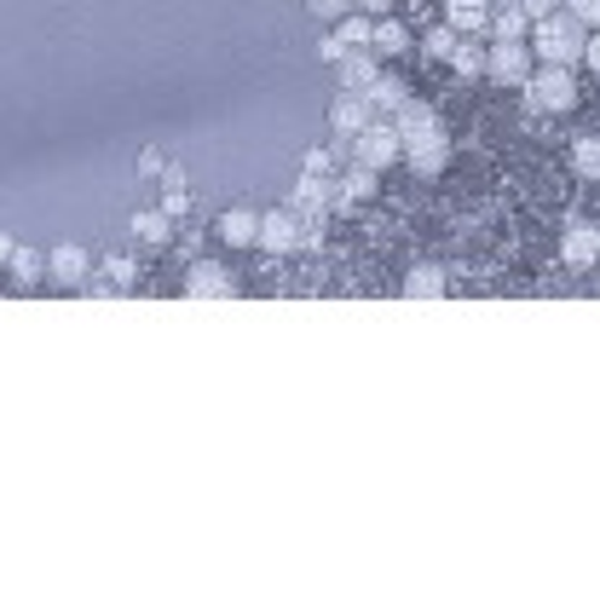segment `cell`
Listing matches in <instances>:
<instances>
[{"label": "cell", "instance_id": "d6986e66", "mask_svg": "<svg viewBox=\"0 0 600 600\" xmlns=\"http://www.w3.org/2000/svg\"><path fill=\"white\" fill-rule=\"evenodd\" d=\"M133 231H139V243H156L163 249L168 237H173V214L168 208H151V214H133Z\"/></svg>", "mask_w": 600, "mask_h": 600}, {"label": "cell", "instance_id": "44dd1931", "mask_svg": "<svg viewBox=\"0 0 600 600\" xmlns=\"http://www.w3.org/2000/svg\"><path fill=\"white\" fill-rule=\"evenodd\" d=\"M364 196H375V168H364V163H358V168L341 179V191H335V203H341V208H352V203H364Z\"/></svg>", "mask_w": 600, "mask_h": 600}, {"label": "cell", "instance_id": "ba28073f", "mask_svg": "<svg viewBox=\"0 0 600 600\" xmlns=\"http://www.w3.org/2000/svg\"><path fill=\"white\" fill-rule=\"evenodd\" d=\"M47 277H52V284H64V289H82L87 277H93L87 249H82V243H58V249L47 254Z\"/></svg>", "mask_w": 600, "mask_h": 600}, {"label": "cell", "instance_id": "7c38bea8", "mask_svg": "<svg viewBox=\"0 0 600 600\" xmlns=\"http://www.w3.org/2000/svg\"><path fill=\"white\" fill-rule=\"evenodd\" d=\"M445 24L456 35H491V0H445Z\"/></svg>", "mask_w": 600, "mask_h": 600}, {"label": "cell", "instance_id": "f1b7e54d", "mask_svg": "<svg viewBox=\"0 0 600 600\" xmlns=\"http://www.w3.org/2000/svg\"><path fill=\"white\" fill-rule=\"evenodd\" d=\"M566 12H572V17H584L589 29H600V0H566Z\"/></svg>", "mask_w": 600, "mask_h": 600}, {"label": "cell", "instance_id": "6da1fadb", "mask_svg": "<svg viewBox=\"0 0 600 600\" xmlns=\"http://www.w3.org/2000/svg\"><path fill=\"white\" fill-rule=\"evenodd\" d=\"M589 24L584 17H572V12H549V17H537L531 24V52L543 58V64H577L584 58V47H589V35H584Z\"/></svg>", "mask_w": 600, "mask_h": 600}, {"label": "cell", "instance_id": "cb8c5ba5", "mask_svg": "<svg viewBox=\"0 0 600 600\" xmlns=\"http://www.w3.org/2000/svg\"><path fill=\"white\" fill-rule=\"evenodd\" d=\"M572 168L584 173V179H600V139H595V133L572 145Z\"/></svg>", "mask_w": 600, "mask_h": 600}, {"label": "cell", "instance_id": "4dcf8cb0", "mask_svg": "<svg viewBox=\"0 0 600 600\" xmlns=\"http://www.w3.org/2000/svg\"><path fill=\"white\" fill-rule=\"evenodd\" d=\"M139 173H145V179H156V173H168V163H163V151H139Z\"/></svg>", "mask_w": 600, "mask_h": 600}, {"label": "cell", "instance_id": "7402d4cb", "mask_svg": "<svg viewBox=\"0 0 600 600\" xmlns=\"http://www.w3.org/2000/svg\"><path fill=\"white\" fill-rule=\"evenodd\" d=\"M451 70L456 75H485V47H473V35H463L456 52H451Z\"/></svg>", "mask_w": 600, "mask_h": 600}, {"label": "cell", "instance_id": "1f68e13d", "mask_svg": "<svg viewBox=\"0 0 600 600\" xmlns=\"http://www.w3.org/2000/svg\"><path fill=\"white\" fill-rule=\"evenodd\" d=\"M329 168H335V156H329L324 145H312V151H307V173H329Z\"/></svg>", "mask_w": 600, "mask_h": 600}, {"label": "cell", "instance_id": "277c9868", "mask_svg": "<svg viewBox=\"0 0 600 600\" xmlns=\"http://www.w3.org/2000/svg\"><path fill=\"white\" fill-rule=\"evenodd\" d=\"M485 75L503 87H526L531 82V47L526 41H496L485 47Z\"/></svg>", "mask_w": 600, "mask_h": 600}, {"label": "cell", "instance_id": "5b68a950", "mask_svg": "<svg viewBox=\"0 0 600 600\" xmlns=\"http://www.w3.org/2000/svg\"><path fill=\"white\" fill-rule=\"evenodd\" d=\"M300 231H307V219H300L295 208L260 214V249H266V254H289V249H300Z\"/></svg>", "mask_w": 600, "mask_h": 600}, {"label": "cell", "instance_id": "f546056e", "mask_svg": "<svg viewBox=\"0 0 600 600\" xmlns=\"http://www.w3.org/2000/svg\"><path fill=\"white\" fill-rule=\"evenodd\" d=\"M317 52H324V64H341V58H347L352 47L341 41V35H324V41H317Z\"/></svg>", "mask_w": 600, "mask_h": 600}, {"label": "cell", "instance_id": "4fadbf2b", "mask_svg": "<svg viewBox=\"0 0 600 600\" xmlns=\"http://www.w3.org/2000/svg\"><path fill=\"white\" fill-rule=\"evenodd\" d=\"M335 70H341V87L347 93H370V82L382 75V70H375V47H352Z\"/></svg>", "mask_w": 600, "mask_h": 600}, {"label": "cell", "instance_id": "d6a6232c", "mask_svg": "<svg viewBox=\"0 0 600 600\" xmlns=\"http://www.w3.org/2000/svg\"><path fill=\"white\" fill-rule=\"evenodd\" d=\"M352 7H358V12H370V17H387V12H393V0H352Z\"/></svg>", "mask_w": 600, "mask_h": 600}, {"label": "cell", "instance_id": "9a60e30c", "mask_svg": "<svg viewBox=\"0 0 600 600\" xmlns=\"http://www.w3.org/2000/svg\"><path fill=\"white\" fill-rule=\"evenodd\" d=\"M531 24H537V17L519 7V0H514V7H503V12H491V35H496V41H526Z\"/></svg>", "mask_w": 600, "mask_h": 600}, {"label": "cell", "instance_id": "8992f818", "mask_svg": "<svg viewBox=\"0 0 600 600\" xmlns=\"http://www.w3.org/2000/svg\"><path fill=\"white\" fill-rule=\"evenodd\" d=\"M370 122H375V105H370V93H347V87H341V98H335V105H329V128L341 133V139H358V133H364Z\"/></svg>", "mask_w": 600, "mask_h": 600}, {"label": "cell", "instance_id": "d4e9b609", "mask_svg": "<svg viewBox=\"0 0 600 600\" xmlns=\"http://www.w3.org/2000/svg\"><path fill=\"white\" fill-rule=\"evenodd\" d=\"M163 185H168V196H163V208H168V214L179 219V214H185V208H191V191H185V173H179V168H168V173H163Z\"/></svg>", "mask_w": 600, "mask_h": 600}, {"label": "cell", "instance_id": "52a82bcc", "mask_svg": "<svg viewBox=\"0 0 600 600\" xmlns=\"http://www.w3.org/2000/svg\"><path fill=\"white\" fill-rule=\"evenodd\" d=\"M405 163L422 173V179L445 173V163H451V139H445V128H433V133H422V139H410V145H405Z\"/></svg>", "mask_w": 600, "mask_h": 600}, {"label": "cell", "instance_id": "83f0119b", "mask_svg": "<svg viewBox=\"0 0 600 600\" xmlns=\"http://www.w3.org/2000/svg\"><path fill=\"white\" fill-rule=\"evenodd\" d=\"M105 277H110L116 289H133V260H122V254H116L110 266H105Z\"/></svg>", "mask_w": 600, "mask_h": 600}, {"label": "cell", "instance_id": "2e32d148", "mask_svg": "<svg viewBox=\"0 0 600 600\" xmlns=\"http://www.w3.org/2000/svg\"><path fill=\"white\" fill-rule=\"evenodd\" d=\"M370 47H375V58H398V52H410V29H405V24H393V17H375Z\"/></svg>", "mask_w": 600, "mask_h": 600}, {"label": "cell", "instance_id": "e575fe53", "mask_svg": "<svg viewBox=\"0 0 600 600\" xmlns=\"http://www.w3.org/2000/svg\"><path fill=\"white\" fill-rule=\"evenodd\" d=\"M519 7H526L531 17H549V12H554V0H519Z\"/></svg>", "mask_w": 600, "mask_h": 600}, {"label": "cell", "instance_id": "d590c367", "mask_svg": "<svg viewBox=\"0 0 600 600\" xmlns=\"http://www.w3.org/2000/svg\"><path fill=\"white\" fill-rule=\"evenodd\" d=\"M17 254V243H12V231H0V266H7V260Z\"/></svg>", "mask_w": 600, "mask_h": 600}, {"label": "cell", "instance_id": "836d02e7", "mask_svg": "<svg viewBox=\"0 0 600 600\" xmlns=\"http://www.w3.org/2000/svg\"><path fill=\"white\" fill-rule=\"evenodd\" d=\"M584 64H589V70H595V75H600V29H595V35H589V47H584Z\"/></svg>", "mask_w": 600, "mask_h": 600}, {"label": "cell", "instance_id": "5bb4252c", "mask_svg": "<svg viewBox=\"0 0 600 600\" xmlns=\"http://www.w3.org/2000/svg\"><path fill=\"white\" fill-rule=\"evenodd\" d=\"M219 243H231V249H249V243H260V214H249V208H231V214H219Z\"/></svg>", "mask_w": 600, "mask_h": 600}, {"label": "cell", "instance_id": "484cf974", "mask_svg": "<svg viewBox=\"0 0 600 600\" xmlns=\"http://www.w3.org/2000/svg\"><path fill=\"white\" fill-rule=\"evenodd\" d=\"M456 41H463V35H456L451 24H439V29H428V41H422V52H428V58H445V64H451V52H456Z\"/></svg>", "mask_w": 600, "mask_h": 600}, {"label": "cell", "instance_id": "9c48e42d", "mask_svg": "<svg viewBox=\"0 0 600 600\" xmlns=\"http://www.w3.org/2000/svg\"><path fill=\"white\" fill-rule=\"evenodd\" d=\"M560 260H566L572 272H589L600 260V231L589 226V219H572L566 237H560Z\"/></svg>", "mask_w": 600, "mask_h": 600}, {"label": "cell", "instance_id": "e0dca14e", "mask_svg": "<svg viewBox=\"0 0 600 600\" xmlns=\"http://www.w3.org/2000/svg\"><path fill=\"white\" fill-rule=\"evenodd\" d=\"M370 105H375V110H393V116H398V110L410 105V87L398 82V75H375V82H370Z\"/></svg>", "mask_w": 600, "mask_h": 600}, {"label": "cell", "instance_id": "ffe728a7", "mask_svg": "<svg viewBox=\"0 0 600 600\" xmlns=\"http://www.w3.org/2000/svg\"><path fill=\"white\" fill-rule=\"evenodd\" d=\"M445 289H451V284H445V272H439V266H416V272L405 277V295H410V300H439Z\"/></svg>", "mask_w": 600, "mask_h": 600}, {"label": "cell", "instance_id": "30bf717a", "mask_svg": "<svg viewBox=\"0 0 600 600\" xmlns=\"http://www.w3.org/2000/svg\"><path fill=\"white\" fill-rule=\"evenodd\" d=\"M185 295H196V300H231L237 277L226 266H214V260H196V266L185 272Z\"/></svg>", "mask_w": 600, "mask_h": 600}, {"label": "cell", "instance_id": "ac0fdd59", "mask_svg": "<svg viewBox=\"0 0 600 600\" xmlns=\"http://www.w3.org/2000/svg\"><path fill=\"white\" fill-rule=\"evenodd\" d=\"M7 266H12V284L17 289H35V284H41V272H47V254L41 249H17Z\"/></svg>", "mask_w": 600, "mask_h": 600}, {"label": "cell", "instance_id": "8fae6325", "mask_svg": "<svg viewBox=\"0 0 600 600\" xmlns=\"http://www.w3.org/2000/svg\"><path fill=\"white\" fill-rule=\"evenodd\" d=\"M289 208H295L300 219H324V214L335 208L329 173H300V185H295V196H289Z\"/></svg>", "mask_w": 600, "mask_h": 600}, {"label": "cell", "instance_id": "3957f363", "mask_svg": "<svg viewBox=\"0 0 600 600\" xmlns=\"http://www.w3.org/2000/svg\"><path fill=\"white\" fill-rule=\"evenodd\" d=\"M352 156H358L364 168H375V173L393 168V163H405V139H398V122H370L364 133L352 139Z\"/></svg>", "mask_w": 600, "mask_h": 600}, {"label": "cell", "instance_id": "4316f807", "mask_svg": "<svg viewBox=\"0 0 600 600\" xmlns=\"http://www.w3.org/2000/svg\"><path fill=\"white\" fill-rule=\"evenodd\" d=\"M307 7H312L317 17H329V24H341V17L352 12V0H307Z\"/></svg>", "mask_w": 600, "mask_h": 600}, {"label": "cell", "instance_id": "603a6c76", "mask_svg": "<svg viewBox=\"0 0 600 600\" xmlns=\"http://www.w3.org/2000/svg\"><path fill=\"white\" fill-rule=\"evenodd\" d=\"M335 35H341V41H347V47H370V35H375V17L352 7V12L341 17V29H335Z\"/></svg>", "mask_w": 600, "mask_h": 600}, {"label": "cell", "instance_id": "7a4b0ae2", "mask_svg": "<svg viewBox=\"0 0 600 600\" xmlns=\"http://www.w3.org/2000/svg\"><path fill=\"white\" fill-rule=\"evenodd\" d=\"M526 105L537 116H566L577 105V82H572V70L566 64H543V70H531V82H526Z\"/></svg>", "mask_w": 600, "mask_h": 600}]
</instances>
